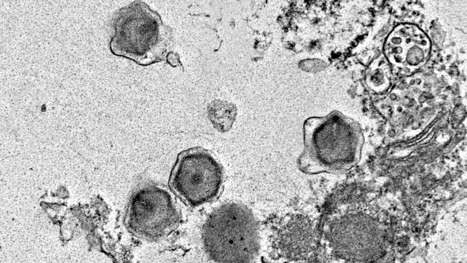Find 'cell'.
<instances>
[{"instance_id":"obj_1","label":"cell","mask_w":467,"mask_h":263,"mask_svg":"<svg viewBox=\"0 0 467 263\" xmlns=\"http://www.w3.org/2000/svg\"><path fill=\"white\" fill-rule=\"evenodd\" d=\"M113 26L110 49L114 55L143 66L166 60L171 29L144 2L136 0L119 9Z\"/></svg>"},{"instance_id":"obj_2","label":"cell","mask_w":467,"mask_h":263,"mask_svg":"<svg viewBox=\"0 0 467 263\" xmlns=\"http://www.w3.org/2000/svg\"><path fill=\"white\" fill-rule=\"evenodd\" d=\"M304 135L305 149L298 161L303 172L339 174L353 164L356 134L353 122L341 113L306 120Z\"/></svg>"},{"instance_id":"obj_3","label":"cell","mask_w":467,"mask_h":263,"mask_svg":"<svg viewBox=\"0 0 467 263\" xmlns=\"http://www.w3.org/2000/svg\"><path fill=\"white\" fill-rule=\"evenodd\" d=\"M202 240L206 254L215 262H251L259 250L258 224L245 205L225 204L207 217Z\"/></svg>"},{"instance_id":"obj_4","label":"cell","mask_w":467,"mask_h":263,"mask_svg":"<svg viewBox=\"0 0 467 263\" xmlns=\"http://www.w3.org/2000/svg\"><path fill=\"white\" fill-rule=\"evenodd\" d=\"M180 216L174 192L148 181L140 184L131 194L124 222L133 235L154 241L172 233L178 226Z\"/></svg>"},{"instance_id":"obj_5","label":"cell","mask_w":467,"mask_h":263,"mask_svg":"<svg viewBox=\"0 0 467 263\" xmlns=\"http://www.w3.org/2000/svg\"><path fill=\"white\" fill-rule=\"evenodd\" d=\"M221 164L210 151L193 147L180 153L171 172V190L187 204L196 207L213 200L224 180Z\"/></svg>"},{"instance_id":"obj_6","label":"cell","mask_w":467,"mask_h":263,"mask_svg":"<svg viewBox=\"0 0 467 263\" xmlns=\"http://www.w3.org/2000/svg\"><path fill=\"white\" fill-rule=\"evenodd\" d=\"M236 109L226 102H213L208 108V115L213 127L221 133L228 132L235 120Z\"/></svg>"}]
</instances>
